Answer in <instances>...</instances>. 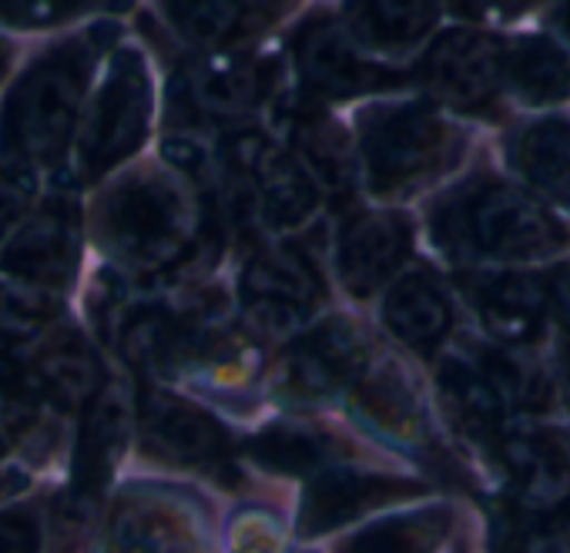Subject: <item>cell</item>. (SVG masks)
<instances>
[{
    "label": "cell",
    "mask_w": 570,
    "mask_h": 553,
    "mask_svg": "<svg viewBox=\"0 0 570 553\" xmlns=\"http://www.w3.org/2000/svg\"><path fill=\"white\" fill-rule=\"evenodd\" d=\"M430 231L443 251L487 261L547 258L567 245V228L540 198L493 178H476L446 195L430 215Z\"/></svg>",
    "instance_id": "obj_1"
},
{
    "label": "cell",
    "mask_w": 570,
    "mask_h": 553,
    "mask_svg": "<svg viewBox=\"0 0 570 553\" xmlns=\"http://www.w3.org/2000/svg\"><path fill=\"white\" fill-rule=\"evenodd\" d=\"M91 75V51L65 45L35 61L0 118V145L18 161H58L75 135L78 105Z\"/></svg>",
    "instance_id": "obj_2"
},
{
    "label": "cell",
    "mask_w": 570,
    "mask_h": 553,
    "mask_svg": "<svg viewBox=\"0 0 570 553\" xmlns=\"http://www.w3.org/2000/svg\"><path fill=\"white\" fill-rule=\"evenodd\" d=\"M95 235L131 268H165L191 241V211L175 181L151 171L131 175L98 201Z\"/></svg>",
    "instance_id": "obj_3"
},
{
    "label": "cell",
    "mask_w": 570,
    "mask_h": 553,
    "mask_svg": "<svg viewBox=\"0 0 570 553\" xmlns=\"http://www.w3.org/2000/svg\"><path fill=\"white\" fill-rule=\"evenodd\" d=\"M363 168L376 195H406L460 155V135L430 105H390L363 118Z\"/></svg>",
    "instance_id": "obj_4"
},
{
    "label": "cell",
    "mask_w": 570,
    "mask_h": 553,
    "mask_svg": "<svg viewBox=\"0 0 570 553\" xmlns=\"http://www.w3.org/2000/svg\"><path fill=\"white\" fill-rule=\"evenodd\" d=\"M151 121V81L138 51H118L81 131V171L98 178L135 155Z\"/></svg>",
    "instance_id": "obj_5"
},
{
    "label": "cell",
    "mask_w": 570,
    "mask_h": 553,
    "mask_svg": "<svg viewBox=\"0 0 570 553\" xmlns=\"http://www.w3.org/2000/svg\"><path fill=\"white\" fill-rule=\"evenodd\" d=\"M323 283L316 268L289 248H265L242 271V306L262 336L293 333L320 306Z\"/></svg>",
    "instance_id": "obj_6"
},
{
    "label": "cell",
    "mask_w": 570,
    "mask_h": 553,
    "mask_svg": "<svg viewBox=\"0 0 570 553\" xmlns=\"http://www.w3.org/2000/svg\"><path fill=\"white\" fill-rule=\"evenodd\" d=\"M363 366L366 343L360 329L343 319H333L309 329L303 339L285 349L275 373V389L293 403H323L343 386L356 383L363 376Z\"/></svg>",
    "instance_id": "obj_7"
},
{
    "label": "cell",
    "mask_w": 570,
    "mask_h": 553,
    "mask_svg": "<svg viewBox=\"0 0 570 553\" xmlns=\"http://www.w3.org/2000/svg\"><path fill=\"white\" fill-rule=\"evenodd\" d=\"M228 161L252 185L255 211L268 228H296L320 205V185L299 158L278 151L255 131L228 141Z\"/></svg>",
    "instance_id": "obj_8"
},
{
    "label": "cell",
    "mask_w": 570,
    "mask_h": 553,
    "mask_svg": "<svg viewBox=\"0 0 570 553\" xmlns=\"http://www.w3.org/2000/svg\"><path fill=\"white\" fill-rule=\"evenodd\" d=\"M507 51L483 31H446L423 58V85L453 108H487L503 81Z\"/></svg>",
    "instance_id": "obj_9"
},
{
    "label": "cell",
    "mask_w": 570,
    "mask_h": 553,
    "mask_svg": "<svg viewBox=\"0 0 570 553\" xmlns=\"http://www.w3.org/2000/svg\"><path fill=\"white\" fill-rule=\"evenodd\" d=\"M78 208L71 198H51L31 215L11 245L0 251V268L41 289H65L78 268Z\"/></svg>",
    "instance_id": "obj_10"
},
{
    "label": "cell",
    "mask_w": 570,
    "mask_h": 553,
    "mask_svg": "<svg viewBox=\"0 0 570 553\" xmlns=\"http://www.w3.org/2000/svg\"><path fill=\"white\" fill-rule=\"evenodd\" d=\"M138 423L145 446L178 466H195V470H215L228 463V433L222 423H215L205 409L168 396L161 389L141 393L138 406Z\"/></svg>",
    "instance_id": "obj_11"
},
{
    "label": "cell",
    "mask_w": 570,
    "mask_h": 553,
    "mask_svg": "<svg viewBox=\"0 0 570 553\" xmlns=\"http://www.w3.org/2000/svg\"><path fill=\"white\" fill-rule=\"evenodd\" d=\"M296 68L309 91L323 98H356L393 85V75L373 61H366L353 31L340 28L330 18H309L296 34Z\"/></svg>",
    "instance_id": "obj_12"
},
{
    "label": "cell",
    "mask_w": 570,
    "mask_h": 553,
    "mask_svg": "<svg viewBox=\"0 0 570 553\" xmlns=\"http://www.w3.org/2000/svg\"><path fill=\"white\" fill-rule=\"evenodd\" d=\"M410 251V221L396 211H360L340 235V279L356 299L373 296Z\"/></svg>",
    "instance_id": "obj_13"
},
{
    "label": "cell",
    "mask_w": 570,
    "mask_h": 553,
    "mask_svg": "<svg viewBox=\"0 0 570 553\" xmlns=\"http://www.w3.org/2000/svg\"><path fill=\"white\" fill-rule=\"evenodd\" d=\"M413 493H420V486L410 480H390V476L350 473V470L320 473L303 493L299 533L303 536L330 533L373 506H386V503L413 496Z\"/></svg>",
    "instance_id": "obj_14"
},
{
    "label": "cell",
    "mask_w": 570,
    "mask_h": 553,
    "mask_svg": "<svg viewBox=\"0 0 570 553\" xmlns=\"http://www.w3.org/2000/svg\"><path fill=\"white\" fill-rule=\"evenodd\" d=\"M108 553H202V536L178 503L155 493H131L111 520Z\"/></svg>",
    "instance_id": "obj_15"
},
{
    "label": "cell",
    "mask_w": 570,
    "mask_h": 553,
    "mask_svg": "<svg viewBox=\"0 0 570 553\" xmlns=\"http://www.w3.org/2000/svg\"><path fill=\"white\" fill-rule=\"evenodd\" d=\"M185 101L195 115L215 121H235L255 111L265 95V71L252 58L235 55H212L188 65L185 78Z\"/></svg>",
    "instance_id": "obj_16"
},
{
    "label": "cell",
    "mask_w": 570,
    "mask_h": 553,
    "mask_svg": "<svg viewBox=\"0 0 570 553\" xmlns=\"http://www.w3.org/2000/svg\"><path fill=\"white\" fill-rule=\"evenodd\" d=\"M125 426H128L125 403L115 389H105L88 403L78 456H75V486H71V496L81 510L91 506L101 496L105 483L111 480L115 463L125 450Z\"/></svg>",
    "instance_id": "obj_17"
},
{
    "label": "cell",
    "mask_w": 570,
    "mask_h": 553,
    "mask_svg": "<svg viewBox=\"0 0 570 553\" xmlns=\"http://www.w3.org/2000/svg\"><path fill=\"white\" fill-rule=\"evenodd\" d=\"M470 296L490 336L507 346L530 343L540 333V319L550 303L547 286L533 275H493V279H480Z\"/></svg>",
    "instance_id": "obj_18"
},
{
    "label": "cell",
    "mask_w": 570,
    "mask_h": 553,
    "mask_svg": "<svg viewBox=\"0 0 570 553\" xmlns=\"http://www.w3.org/2000/svg\"><path fill=\"white\" fill-rule=\"evenodd\" d=\"M383 319L400 343L430 353L446 339L453 309L443 286L430 271H410L390 289L383 303Z\"/></svg>",
    "instance_id": "obj_19"
},
{
    "label": "cell",
    "mask_w": 570,
    "mask_h": 553,
    "mask_svg": "<svg viewBox=\"0 0 570 553\" xmlns=\"http://www.w3.org/2000/svg\"><path fill=\"white\" fill-rule=\"evenodd\" d=\"M500 460L530 500H550L570 483V443L553 429L527 426L500 436Z\"/></svg>",
    "instance_id": "obj_20"
},
{
    "label": "cell",
    "mask_w": 570,
    "mask_h": 553,
    "mask_svg": "<svg viewBox=\"0 0 570 553\" xmlns=\"http://www.w3.org/2000/svg\"><path fill=\"white\" fill-rule=\"evenodd\" d=\"M440 396L443 406L450 413V419L480 443H493L500 440V426H503V409L507 399L500 396V389L493 386V379L487 376V369L470 359H450L440 369Z\"/></svg>",
    "instance_id": "obj_21"
},
{
    "label": "cell",
    "mask_w": 570,
    "mask_h": 553,
    "mask_svg": "<svg viewBox=\"0 0 570 553\" xmlns=\"http://www.w3.org/2000/svg\"><path fill=\"white\" fill-rule=\"evenodd\" d=\"M31 383L45 403L71 409L91 403L101 393V366L78 333H61L48 349H41L31 369Z\"/></svg>",
    "instance_id": "obj_22"
},
{
    "label": "cell",
    "mask_w": 570,
    "mask_h": 553,
    "mask_svg": "<svg viewBox=\"0 0 570 553\" xmlns=\"http://www.w3.org/2000/svg\"><path fill=\"white\" fill-rule=\"evenodd\" d=\"M440 0H356L350 8V31L370 48L403 51L430 34Z\"/></svg>",
    "instance_id": "obj_23"
},
{
    "label": "cell",
    "mask_w": 570,
    "mask_h": 553,
    "mask_svg": "<svg viewBox=\"0 0 570 553\" xmlns=\"http://www.w3.org/2000/svg\"><path fill=\"white\" fill-rule=\"evenodd\" d=\"M503 78L530 105L570 98V55L547 38H523L507 51Z\"/></svg>",
    "instance_id": "obj_24"
},
{
    "label": "cell",
    "mask_w": 570,
    "mask_h": 553,
    "mask_svg": "<svg viewBox=\"0 0 570 553\" xmlns=\"http://www.w3.org/2000/svg\"><path fill=\"white\" fill-rule=\"evenodd\" d=\"M513 158L533 188L570 208V125L547 118L520 131Z\"/></svg>",
    "instance_id": "obj_25"
},
{
    "label": "cell",
    "mask_w": 570,
    "mask_h": 553,
    "mask_svg": "<svg viewBox=\"0 0 570 553\" xmlns=\"http://www.w3.org/2000/svg\"><path fill=\"white\" fill-rule=\"evenodd\" d=\"M450 526H453V516L443 506L396 513L360 530L336 553H433L446 540Z\"/></svg>",
    "instance_id": "obj_26"
},
{
    "label": "cell",
    "mask_w": 570,
    "mask_h": 553,
    "mask_svg": "<svg viewBox=\"0 0 570 553\" xmlns=\"http://www.w3.org/2000/svg\"><path fill=\"white\" fill-rule=\"evenodd\" d=\"M356 406L376 429H383L390 436H403V440L420 436V406L393 366L360 376Z\"/></svg>",
    "instance_id": "obj_27"
},
{
    "label": "cell",
    "mask_w": 570,
    "mask_h": 553,
    "mask_svg": "<svg viewBox=\"0 0 570 553\" xmlns=\"http://www.w3.org/2000/svg\"><path fill=\"white\" fill-rule=\"evenodd\" d=\"M296 158L303 168L316 178V185H326L336 195H346L353 185V151L346 135L326 121V118H303L296 121Z\"/></svg>",
    "instance_id": "obj_28"
},
{
    "label": "cell",
    "mask_w": 570,
    "mask_h": 553,
    "mask_svg": "<svg viewBox=\"0 0 570 553\" xmlns=\"http://www.w3.org/2000/svg\"><path fill=\"white\" fill-rule=\"evenodd\" d=\"M248 453L255 463L275 473H289V476H306L320 470L330 456V443L313 436L309 429H293V426H272L258 433L248 443Z\"/></svg>",
    "instance_id": "obj_29"
},
{
    "label": "cell",
    "mask_w": 570,
    "mask_h": 553,
    "mask_svg": "<svg viewBox=\"0 0 570 553\" xmlns=\"http://www.w3.org/2000/svg\"><path fill=\"white\" fill-rule=\"evenodd\" d=\"M61 303L41 286L0 283V346L38 336L51 319H58Z\"/></svg>",
    "instance_id": "obj_30"
},
{
    "label": "cell",
    "mask_w": 570,
    "mask_h": 553,
    "mask_svg": "<svg viewBox=\"0 0 570 553\" xmlns=\"http://www.w3.org/2000/svg\"><path fill=\"white\" fill-rule=\"evenodd\" d=\"M175 31L195 45H215L235 28V0H161Z\"/></svg>",
    "instance_id": "obj_31"
},
{
    "label": "cell",
    "mask_w": 570,
    "mask_h": 553,
    "mask_svg": "<svg viewBox=\"0 0 570 553\" xmlns=\"http://www.w3.org/2000/svg\"><path fill=\"white\" fill-rule=\"evenodd\" d=\"M131 0H0V21L14 28H51L88 11H125Z\"/></svg>",
    "instance_id": "obj_32"
},
{
    "label": "cell",
    "mask_w": 570,
    "mask_h": 553,
    "mask_svg": "<svg viewBox=\"0 0 570 553\" xmlns=\"http://www.w3.org/2000/svg\"><path fill=\"white\" fill-rule=\"evenodd\" d=\"M31 198H35V171L28 168V161L14 158L8 165H0V238L21 221Z\"/></svg>",
    "instance_id": "obj_33"
},
{
    "label": "cell",
    "mask_w": 570,
    "mask_h": 553,
    "mask_svg": "<svg viewBox=\"0 0 570 553\" xmlns=\"http://www.w3.org/2000/svg\"><path fill=\"white\" fill-rule=\"evenodd\" d=\"M41 533L38 520L28 510L0 513V553H38Z\"/></svg>",
    "instance_id": "obj_34"
},
{
    "label": "cell",
    "mask_w": 570,
    "mask_h": 553,
    "mask_svg": "<svg viewBox=\"0 0 570 553\" xmlns=\"http://www.w3.org/2000/svg\"><path fill=\"white\" fill-rule=\"evenodd\" d=\"M453 4L480 21H510L517 14H523L533 0H453Z\"/></svg>",
    "instance_id": "obj_35"
},
{
    "label": "cell",
    "mask_w": 570,
    "mask_h": 553,
    "mask_svg": "<svg viewBox=\"0 0 570 553\" xmlns=\"http://www.w3.org/2000/svg\"><path fill=\"white\" fill-rule=\"evenodd\" d=\"M530 553H570V520H553L533 533Z\"/></svg>",
    "instance_id": "obj_36"
},
{
    "label": "cell",
    "mask_w": 570,
    "mask_h": 553,
    "mask_svg": "<svg viewBox=\"0 0 570 553\" xmlns=\"http://www.w3.org/2000/svg\"><path fill=\"white\" fill-rule=\"evenodd\" d=\"M547 293H550V306H553L557 319H560L563 329L570 333V268H560V271L553 275L550 286H547Z\"/></svg>",
    "instance_id": "obj_37"
},
{
    "label": "cell",
    "mask_w": 570,
    "mask_h": 553,
    "mask_svg": "<svg viewBox=\"0 0 570 553\" xmlns=\"http://www.w3.org/2000/svg\"><path fill=\"white\" fill-rule=\"evenodd\" d=\"M289 4H293V0H235V8L242 14L255 18V21H272V18H278Z\"/></svg>",
    "instance_id": "obj_38"
},
{
    "label": "cell",
    "mask_w": 570,
    "mask_h": 553,
    "mask_svg": "<svg viewBox=\"0 0 570 553\" xmlns=\"http://www.w3.org/2000/svg\"><path fill=\"white\" fill-rule=\"evenodd\" d=\"M560 383H563V399H567V406H570V346H567L563 356H560Z\"/></svg>",
    "instance_id": "obj_39"
},
{
    "label": "cell",
    "mask_w": 570,
    "mask_h": 553,
    "mask_svg": "<svg viewBox=\"0 0 570 553\" xmlns=\"http://www.w3.org/2000/svg\"><path fill=\"white\" fill-rule=\"evenodd\" d=\"M560 24H563V31L570 34V0H563V8H560Z\"/></svg>",
    "instance_id": "obj_40"
},
{
    "label": "cell",
    "mask_w": 570,
    "mask_h": 553,
    "mask_svg": "<svg viewBox=\"0 0 570 553\" xmlns=\"http://www.w3.org/2000/svg\"><path fill=\"white\" fill-rule=\"evenodd\" d=\"M4 68H8V61H4V51H0V75H4Z\"/></svg>",
    "instance_id": "obj_41"
},
{
    "label": "cell",
    "mask_w": 570,
    "mask_h": 553,
    "mask_svg": "<svg viewBox=\"0 0 570 553\" xmlns=\"http://www.w3.org/2000/svg\"><path fill=\"white\" fill-rule=\"evenodd\" d=\"M8 490V476H0V493H4Z\"/></svg>",
    "instance_id": "obj_42"
}]
</instances>
